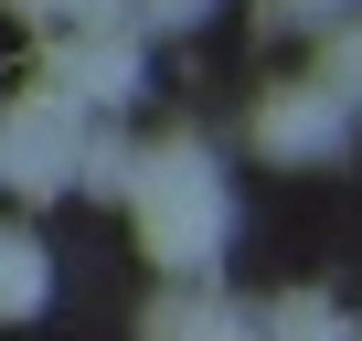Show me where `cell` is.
<instances>
[{
  "mask_svg": "<svg viewBox=\"0 0 362 341\" xmlns=\"http://www.w3.org/2000/svg\"><path fill=\"white\" fill-rule=\"evenodd\" d=\"M0 11L33 33H86V22H128V0H0Z\"/></svg>",
  "mask_w": 362,
  "mask_h": 341,
  "instance_id": "cell-10",
  "label": "cell"
},
{
  "mask_svg": "<svg viewBox=\"0 0 362 341\" xmlns=\"http://www.w3.org/2000/svg\"><path fill=\"white\" fill-rule=\"evenodd\" d=\"M75 139H86L75 107H54L43 86L11 96V107H0V182H11L22 203H54V192L75 182Z\"/></svg>",
  "mask_w": 362,
  "mask_h": 341,
  "instance_id": "cell-3",
  "label": "cell"
},
{
  "mask_svg": "<svg viewBox=\"0 0 362 341\" xmlns=\"http://www.w3.org/2000/svg\"><path fill=\"white\" fill-rule=\"evenodd\" d=\"M256 341H351V320H341L320 288H288V299L256 320Z\"/></svg>",
  "mask_w": 362,
  "mask_h": 341,
  "instance_id": "cell-8",
  "label": "cell"
},
{
  "mask_svg": "<svg viewBox=\"0 0 362 341\" xmlns=\"http://www.w3.org/2000/svg\"><path fill=\"white\" fill-rule=\"evenodd\" d=\"M128 160H139V149H128L117 128H96V117H86V139H75V182H64V192H96V203H117V192H128Z\"/></svg>",
  "mask_w": 362,
  "mask_h": 341,
  "instance_id": "cell-7",
  "label": "cell"
},
{
  "mask_svg": "<svg viewBox=\"0 0 362 341\" xmlns=\"http://www.w3.org/2000/svg\"><path fill=\"white\" fill-rule=\"evenodd\" d=\"M43 299H54V256H43V235L0 224V320H33Z\"/></svg>",
  "mask_w": 362,
  "mask_h": 341,
  "instance_id": "cell-6",
  "label": "cell"
},
{
  "mask_svg": "<svg viewBox=\"0 0 362 341\" xmlns=\"http://www.w3.org/2000/svg\"><path fill=\"white\" fill-rule=\"evenodd\" d=\"M117 203L139 214V245H149L160 277H214V256H224V235H235V192H224V170H214L203 139L139 149Z\"/></svg>",
  "mask_w": 362,
  "mask_h": 341,
  "instance_id": "cell-1",
  "label": "cell"
},
{
  "mask_svg": "<svg viewBox=\"0 0 362 341\" xmlns=\"http://www.w3.org/2000/svg\"><path fill=\"white\" fill-rule=\"evenodd\" d=\"M139 341H256V320H245L235 299H214L203 277H170V288L149 299V320H139Z\"/></svg>",
  "mask_w": 362,
  "mask_h": 341,
  "instance_id": "cell-5",
  "label": "cell"
},
{
  "mask_svg": "<svg viewBox=\"0 0 362 341\" xmlns=\"http://www.w3.org/2000/svg\"><path fill=\"white\" fill-rule=\"evenodd\" d=\"M203 11H214V0H139V22H149V33H192Z\"/></svg>",
  "mask_w": 362,
  "mask_h": 341,
  "instance_id": "cell-12",
  "label": "cell"
},
{
  "mask_svg": "<svg viewBox=\"0 0 362 341\" xmlns=\"http://www.w3.org/2000/svg\"><path fill=\"white\" fill-rule=\"evenodd\" d=\"M320 86H330V96H341V107H362V11H351V22H330V33H320Z\"/></svg>",
  "mask_w": 362,
  "mask_h": 341,
  "instance_id": "cell-9",
  "label": "cell"
},
{
  "mask_svg": "<svg viewBox=\"0 0 362 341\" xmlns=\"http://www.w3.org/2000/svg\"><path fill=\"white\" fill-rule=\"evenodd\" d=\"M256 22H267V33H330L341 0H256Z\"/></svg>",
  "mask_w": 362,
  "mask_h": 341,
  "instance_id": "cell-11",
  "label": "cell"
},
{
  "mask_svg": "<svg viewBox=\"0 0 362 341\" xmlns=\"http://www.w3.org/2000/svg\"><path fill=\"white\" fill-rule=\"evenodd\" d=\"M256 149L288 160V170H320V160L351 149V107H341L320 75H309V86H267V96H256Z\"/></svg>",
  "mask_w": 362,
  "mask_h": 341,
  "instance_id": "cell-4",
  "label": "cell"
},
{
  "mask_svg": "<svg viewBox=\"0 0 362 341\" xmlns=\"http://www.w3.org/2000/svg\"><path fill=\"white\" fill-rule=\"evenodd\" d=\"M54 107L75 117H107L139 96V33L128 22H86V33H43V75H33Z\"/></svg>",
  "mask_w": 362,
  "mask_h": 341,
  "instance_id": "cell-2",
  "label": "cell"
}]
</instances>
